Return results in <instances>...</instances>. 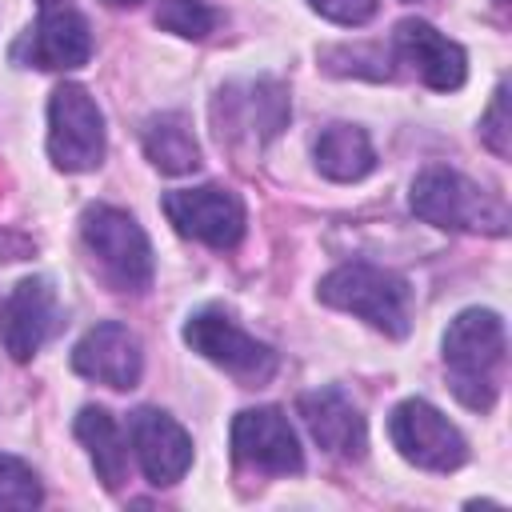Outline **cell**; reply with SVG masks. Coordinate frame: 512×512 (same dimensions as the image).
Segmentation results:
<instances>
[{
  "mask_svg": "<svg viewBox=\"0 0 512 512\" xmlns=\"http://www.w3.org/2000/svg\"><path fill=\"white\" fill-rule=\"evenodd\" d=\"M320 300L332 308H344L352 316H360L364 324L380 328L384 336H408L412 328V288L404 276L376 268L368 260H352L332 268L320 280Z\"/></svg>",
  "mask_w": 512,
  "mask_h": 512,
  "instance_id": "7a4b0ae2",
  "label": "cell"
},
{
  "mask_svg": "<svg viewBox=\"0 0 512 512\" xmlns=\"http://www.w3.org/2000/svg\"><path fill=\"white\" fill-rule=\"evenodd\" d=\"M76 436H80V444L88 448V460H92L100 484H104L108 492H116V488L128 480V440H124L120 424L112 420V412H108V408H96V404L80 408V416H76Z\"/></svg>",
  "mask_w": 512,
  "mask_h": 512,
  "instance_id": "e0dca14e",
  "label": "cell"
},
{
  "mask_svg": "<svg viewBox=\"0 0 512 512\" xmlns=\"http://www.w3.org/2000/svg\"><path fill=\"white\" fill-rule=\"evenodd\" d=\"M40 500H44V488L36 472L20 456L0 452V508H36Z\"/></svg>",
  "mask_w": 512,
  "mask_h": 512,
  "instance_id": "44dd1931",
  "label": "cell"
},
{
  "mask_svg": "<svg viewBox=\"0 0 512 512\" xmlns=\"http://www.w3.org/2000/svg\"><path fill=\"white\" fill-rule=\"evenodd\" d=\"M216 124H220L216 128L220 140H232V136H252L256 144L272 140L288 124V96L276 80H256V84H244V88H228L216 100Z\"/></svg>",
  "mask_w": 512,
  "mask_h": 512,
  "instance_id": "2e32d148",
  "label": "cell"
},
{
  "mask_svg": "<svg viewBox=\"0 0 512 512\" xmlns=\"http://www.w3.org/2000/svg\"><path fill=\"white\" fill-rule=\"evenodd\" d=\"M128 440L148 484L168 488L192 468V436L160 408H136L128 420Z\"/></svg>",
  "mask_w": 512,
  "mask_h": 512,
  "instance_id": "7c38bea8",
  "label": "cell"
},
{
  "mask_svg": "<svg viewBox=\"0 0 512 512\" xmlns=\"http://www.w3.org/2000/svg\"><path fill=\"white\" fill-rule=\"evenodd\" d=\"M480 140L496 152V156H508L512 152V116H508V84L496 88L492 96V108L484 112L480 120Z\"/></svg>",
  "mask_w": 512,
  "mask_h": 512,
  "instance_id": "7402d4cb",
  "label": "cell"
},
{
  "mask_svg": "<svg viewBox=\"0 0 512 512\" xmlns=\"http://www.w3.org/2000/svg\"><path fill=\"white\" fill-rule=\"evenodd\" d=\"M88 56H92V32H88V20L72 8H48L12 44V60L40 72H72L88 64Z\"/></svg>",
  "mask_w": 512,
  "mask_h": 512,
  "instance_id": "30bf717a",
  "label": "cell"
},
{
  "mask_svg": "<svg viewBox=\"0 0 512 512\" xmlns=\"http://www.w3.org/2000/svg\"><path fill=\"white\" fill-rule=\"evenodd\" d=\"M296 408H300L304 428L312 432V440L324 452H332L340 460H360L364 456V448H368L364 416L340 388H312L296 400Z\"/></svg>",
  "mask_w": 512,
  "mask_h": 512,
  "instance_id": "9a60e30c",
  "label": "cell"
},
{
  "mask_svg": "<svg viewBox=\"0 0 512 512\" xmlns=\"http://www.w3.org/2000/svg\"><path fill=\"white\" fill-rule=\"evenodd\" d=\"M396 56L436 92H456L468 76V56L456 40L436 32L428 20H400L392 32Z\"/></svg>",
  "mask_w": 512,
  "mask_h": 512,
  "instance_id": "5bb4252c",
  "label": "cell"
},
{
  "mask_svg": "<svg viewBox=\"0 0 512 512\" xmlns=\"http://www.w3.org/2000/svg\"><path fill=\"white\" fill-rule=\"evenodd\" d=\"M56 4H64V0H40V8L48 12V8H56Z\"/></svg>",
  "mask_w": 512,
  "mask_h": 512,
  "instance_id": "d4e9b609",
  "label": "cell"
},
{
  "mask_svg": "<svg viewBox=\"0 0 512 512\" xmlns=\"http://www.w3.org/2000/svg\"><path fill=\"white\" fill-rule=\"evenodd\" d=\"M104 4H112V8H128V4H136V0H104Z\"/></svg>",
  "mask_w": 512,
  "mask_h": 512,
  "instance_id": "cb8c5ba5",
  "label": "cell"
},
{
  "mask_svg": "<svg viewBox=\"0 0 512 512\" xmlns=\"http://www.w3.org/2000/svg\"><path fill=\"white\" fill-rule=\"evenodd\" d=\"M144 152H148V160H152L160 172H168V176H184V172H192V168L200 164L196 136H192L188 120L176 116V112L152 116V120L144 124Z\"/></svg>",
  "mask_w": 512,
  "mask_h": 512,
  "instance_id": "d6986e66",
  "label": "cell"
},
{
  "mask_svg": "<svg viewBox=\"0 0 512 512\" xmlns=\"http://www.w3.org/2000/svg\"><path fill=\"white\" fill-rule=\"evenodd\" d=\"M312 12H320L324 20L332 24H344V28H360L376 16V4L380 0H308Z\"/></svg>",
  "mask_w": 512,
  "mask_h": 512,
  "instance_id": "603a6c76",
  "label": "cell"
},
{
  "mask_svg": "<svg viewBox=\"0 0 512 512\" xmlns=\"http://www.w3.org/2000/svg\"><path fill=\"white\" fill-rule=\"evenodd\" d=\"M164 216L180 236H192L208 248H236L244 236V204L220 184L164 192Z\"/></svg>",
  "mask_w": 512,
  "mask_h": 512,
  "instance_id": "ba28073f",
  "label": "cell"
},
{
  "mask_svg": "<svg viewBox=\"0 0 512 512\" xmlns=\"http://www.w3.org/2000/svg\"><path fill=\"white\" fill-rule=\"evenodd\" d=\"M56 328H60V304H56V288L44 276L20 280L0 304V340L12 352V360H32L40 344L56 336Z\"/></svg>",
  "mask_w": 512,
  "mask_h": 512,
  "instance_id": "8fae6325",
  "label": "cell"
},
{
  "mask_svg": "<svg viewBox=\"0 0 512 512\" xmlns=\"http://www.w3.org/2000/svg\"><path fill=\"white\" fill-rule=\"evenodd\" d=\"M504 320L488 308L460 312L444 332V368L456 400L472 412H488L500 392L504 368Z\"/></svg>",
  "mask_w": 512,
  "mask_h": 512,
  "instance_id": "6da1fadb",
  "label": "cell"
},
{
  "mask_svg": "<svg viewBox=\"0 0 512 512\" xmlns=\"http://www.w3.org/2000/svg\"><path fill=\"white\" fill-rule=\"evenodd\" d=\"M72 368L96 384H108L116 392H128L140 384L144 372V352L136 332H128L116 320H104L96 328H88L80 336V344L72 348Z\"/></svg>",
  "mask_w": 512,
  "mask_h": 512,
  "instance_id": "4fadbf2b",
  "label": "cell"
},
{
  "mask_svg": "<svg viewBox=\"0 0 512 512\" xmlns=\"http://www.w3.org/2000/svg\"><path fill=\"white\" fill-rule=\"evenodd\" d=\"M80 236L120 292H144L152 284V244L128 212L92 204L80 216Z\"/></svg>",
  "mask_w": 512,
  "mask_h": 512,
  "instance_id": "277c9868",
  "label": "cell"
},
{
  "mask_svg": "<svg viewBox=\"0 0 512 512\" xmlns=\"http://www.w3.org/2000/svg\"><path fill=\"white\" fill-rule=\"evenodd\" d=\"M388 436L400 448V456L428 472H452L468 460V444L456 424L428 400H404L388 416Z\"/></svg>",
  "mask_w": 512,
  "mask_h": 512,
  "instance_id": "52a82bcc",
  "label": "cell"
},
{
  "mask_svg": "<svg viewBox=\"0 0 512 512\" xmlns=\"http://www.w3.org/2000/svg\"><path fill=\"white\" fill-rule=\"evenodd\" d=\"M184 344H188L192 352H200L204 360H212L216 368H224L228 376L244 380V384H264V380H272V372H276V352H272L264 340L248 336V332H244L228 312H220V308H200V312H192L188 324H184Z\"/></svg>",
  "mask_w": 512,
  "mask_h": 512,
  "instance_id": "5b68a950",
  "label": "cell"
},
{
  "mask_svg": "<svg viewBox=\"0 0 512 512\" xmlns=\"http://www.w3.org/2000/svg\"><path fill=\"white\" fill-rule=\"evenodd\" d=\"M408 204H412V212L424 224H436V228L492 232V236H504L508 232V208H504V200L488 196L480 184H472L468 176H460L452 168H424L412 180Z\"/></svg>",
  "mask_w": 512,
  "mask_h": 512,
  "instance_id": "3957f363",
  "label": "cell"
},
{
  "mask_svg": "<svg viewBox=\"0 0 512 512\" xmlns=\"http://www.w3.org/2000/svg\"><path fill=\"white\" fill-rule=\"evenodd\" d=\"M232 456L236 464L268 476H296L304 468L300 440L280 408H244L232 420Z\"/></svg>",
  "mask_w": 512,
  "mask_h": 512,
  "instance_id": "9c48e42d",
  "label": "cell"
},
{
  "mask_svg": "<svg viewBox=\"0 0 512 512\" xmlns=\"http://www.w3.org/2000/svg\"><path fill=\"white\" fill-rule=\"evenodd\" d=\"M48 156L64 172H92L104 160V116L88 88L60 84L48 100Z\"/></svg>",
  "mask_w": 512,
  "mask_h": 512,
  "instance_id": "8992f818",
  "label": "cell"
},
{
  "mask_svg": "<svg viewBox=\"0 0 512 512\" xmlns=\"http://www.w3.org/2000/svg\"><path fill=\"white\" fill-rule=\"evenodd\" d=\"M316 168L340 184L368 176L376 168V152H372L368 132L356 124H328L316 140Z\"/></svg>",
  "mask_w": 512,
  "mask_h": 512,
  "instance_id": "ac0fdd59",
  "label": "cell"
},
{
  "mask_svg": "<svg viewBox=\"0 0 512 512\" xmlns=\"http://www.w3.org/2000/svg\"><path fill=\"white\" fill-rule=\"evenodd\" d=\"M156 24L164 32L184 36V40H204L216 28V12L208 4H200V0H160Z\"/></svg>",
  "mask_w": 512,
  "mask_h": 512,
  "instance_id": "ffe728a7",
  "label": "cell"
}]
</instances>
